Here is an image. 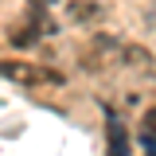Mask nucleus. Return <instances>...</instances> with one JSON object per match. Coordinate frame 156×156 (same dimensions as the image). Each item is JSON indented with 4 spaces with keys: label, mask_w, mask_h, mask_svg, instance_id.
<instances>
[{
    "label": "nucleus",
    "mask_w": 156,
    "mask_h": 156,
    "mask_svg": "<svg viewBox=\"0 0 156 156\" xmlns=\"http://www.w3.org/2000/svg\"><path fill=\"white\" fill-rule=\"evenodd\" d=\"M70 16H74V20H94L98 16V4H74Z\"/></svg>",
    "instance_id": "2"
},
{
    "label": "nucleus",
    "mask_w": 156,
    "mask_h": 156,
    "mask_svg": "<svg viewBox=\"0 0 156 156\" xmlns=\"http://www.w3.org/2000/svg\"><path fill=\"white\" fill-rule=\"evenodd\" d=\"M0 74L20 82V86H62V74L58 70H47V66H31V62H0Z\"/></svg>",
    "instance_id": "1"
}]
</instances>
